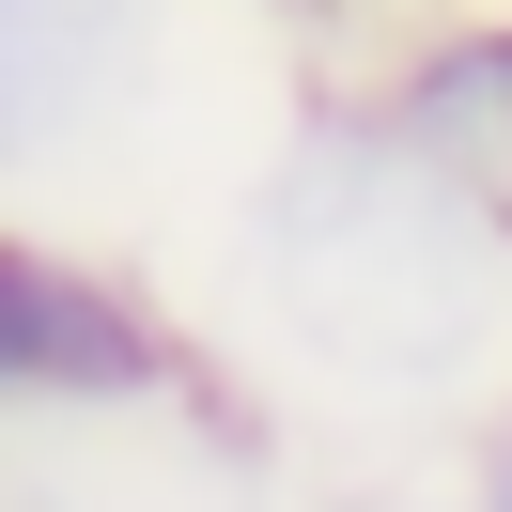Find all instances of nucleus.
<instances>
[{
	"mask_svg": "<svg viewBox=\"0 0 512 512\" xmlns=\"http://www.w3.org/2000/svg\"><path fill=\"white\" fill-rule=\"evenodd\" d=\"M466 512H512V404H497V435H481V481H466Z\"/></svg>",
	"mask_w": 512,
	"mask_h": 512,
	"instance_id": "423d86ee",
	"label": "nucleus"
},
{
	"mask_svg": "<svg viewBox=\"0 0 512 512\" xmlns=\"http://www.w3.org/2000/svg\"><path fill=\"white\" fill-rule=\"evenodd\" d=\"M311 16H326V0H311Z\"/></svg>",
	"mask_w": 512,
	"mask_h": 512,
	"instance_id": "6e6552de",
	"label": "nucleus"
},
{
	"mask_svg": "<svg viewBox=\"0 0 512 512\" xmlns=\"http://www.w3.org/2000/svg\"><path fill=\"white\" fill-rule=\"evenodd\" d=\"M481 16H497V47H512V0H481Z\"/></svg>",
	"mask_w": 512,
	"mask_h": 512,
	"instance_id": "0eeeda50",
	"label": "nucleus"
},
{
	"mask_svg": "<svg viewBox=\"0 0 512 512\" xmlns=\"http://www.w3.org/2000/svg\"><path fill=\"white\" fill-rule=\"evenodd\" d=\"M187 388H202V357L140 280L32 249V419H140V404H187Z\"/></svg>",
	"mask_w": 512,
	"mask_h": 512,
	"instance_id": "7ed1b4c3",
	"label": "nucleus"
},
{
	"mask_svg": "<svg viewBox=\"0 0 512 512\" xmlns=\"http://www.w3.org/2000/svg\"><path fill=\"white\" fill-rule=\"evenodd\" d=\"M249 264H264V311L311 357H342L357 388L466 373L512 311V218L450 171H419L373 109H326L249 187Z\"/></svg>",
	"mask_w": 512,
	"mask_h": 512,
	"instance_id": "f257e3e1",
	"label": "nucleus"
},
{
	"mask_svg": "<svg viewBox=\"0 0 512 512\" xmlns=\"http://www.w3.org/2000/svg\"><path fill=\"white\" fill-rule=\"evenodd\" d=\"M357 109H373V125L404 140L419 171H450V187H481V202L512 218V47H497V16H481V0L419 16Z\"/></svg>",
	"mask_w": 512,
	"mask_h": 512,
	"instance_id": "20e7f679",
	"label": "nucleus"
},
{
	"mask_svg": "<svg viewBox=\"0 0 512 512\" xmlns=\"http://www.w3.org/2000/svg\"><path fill=\"white\" fill-rule=\"evenodd\" d=\"M156 78V0H0V171L94 156Z\"/></svg>",
	"mask_w": 512,
	"mask_h": 512,
	"instance_id": "f03ea898",
	"label": "nucleus"
},
{
	"mask_svg": "<svg viewBox=\"0 0 512 512\" xmlns=\"http://www.w3.org/2000/svg\"><path fill=\"white\" fill-rule=\"evenodd\" d=\"M0 419H32V233H0Z\"/></svg>",
	"mask_w": 512,
	"mask_h": 512,
	"instance_id": "39448f33",
	"label": "nucleus"
}]
</instances>
